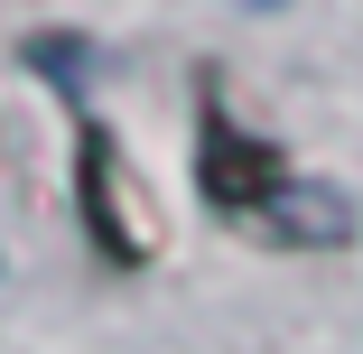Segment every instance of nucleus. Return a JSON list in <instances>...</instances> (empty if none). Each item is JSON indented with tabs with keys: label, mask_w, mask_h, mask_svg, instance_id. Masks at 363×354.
<instances>
[{
	"label": "nucleus",
	"mask_w": 363,
	"mask_h": 354,
	"mask_svg": "<svg viewBox=\"0 0 363 354\" xmlns=\"http://www.w3.org/2000/svg\"><path fill=\"white\" fill-rule=\"evenodd\" d=\"M196 196H205L224 224H252V233H270V243H289V252H326V243L354 233V205H345L335 187H308L261 131H242L214 94H205V112H196Z\"/></svg>",
	"instance_id": "f257e3e1"
},
{
	"label": "nucleus",
	"mask_w": 363,
	"mask_h": 354,
	"mask_svg": "<svg viewBox=\"0 0 363 354\" xmlns=\"http://www.w3.org/2000/svg\"><path fill=\"white\" fill-rule=\"evenodd\" d=\"M75 205H84V233H94L103 261L140 270V261L159 252V205H150L140 168L121 159V140L103 121H84V140H75Z\"/></svg>",
	"instance_id": "f03ea898"
},
{
	"label": "nucleus",
	"mask_w": 363,
	"mask_h": 354,
	"mask_svg": "<svg viewBox=\"0 0 363 354\" xmlns=\"http://www.w3.org/2000/svg\"><path fill=\"white\" fill-rule=\"evenodd\" d=\"M242 10H289V0H242Z\"/></svg>",
	"instance_id": "7ed1b4c3"
}]
</instances>
